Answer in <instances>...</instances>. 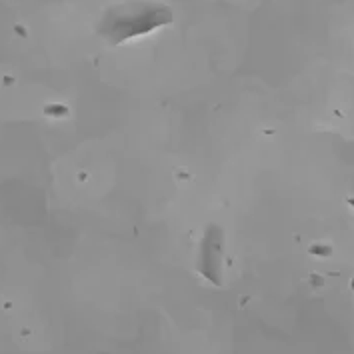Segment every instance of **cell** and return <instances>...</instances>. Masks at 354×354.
<instances>
[{
    "mask_svg": "<svg viewBox=\"0 0 354 354\" xmlns=\"http://www.w3.org/2000/svg\"><path fill=\"white\" fill-rule=\"evenodd\" d=\"M172 19L170 10L162 4L152 2H131L114 8L106 19L102 20L100 32L111 42H120L124 38L145 35L156 26H162Z\"/></svg>",
    "mask_w": 354,
    "mask_h": 354,
    "instance_id": "obj_1",
    "label": "cell"
},
{
    "mask_svg": "<svg viewBox=\"0 0 354 354\" xmlns=\"http://www.w3.org/2000/svg\"><path fill=\"white\" fill-rule=\"evenodd\" d=\"M224 234L221 226L210 224L206 228L205 239L201 244V252H198V268L205 274L206 279L212 280L214 284L223 282V254H224Z\"/></svg>",
    "mask_w": 354,
    "mask_h": 354,
    "instance_id": "obj_2",
    "label": "cell"
}]
</instances>
